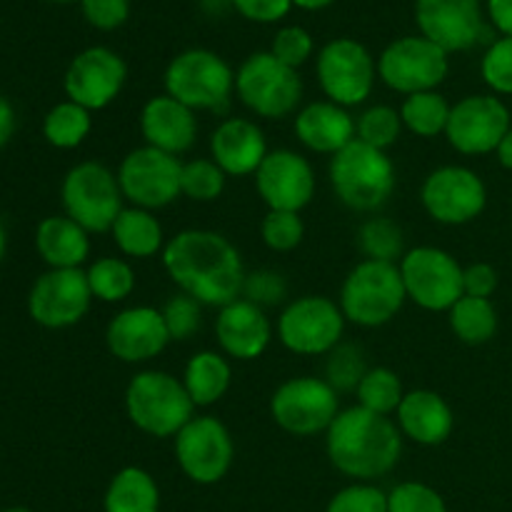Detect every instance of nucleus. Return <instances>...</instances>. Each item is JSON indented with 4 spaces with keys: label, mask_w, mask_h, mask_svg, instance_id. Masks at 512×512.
Instances as JSON below:
<instances>
[{
    "label": "nucleus",
    "mask_w": 512,
    "mask_h": 512,
    "mask_svg": "<svg viewBox=\"0 0 512 512\" xmlns=\"http://www.w3.org/2000/svg\"><path fill=\"white\" fill-rule=\"evenodd\" d=\"M355 130H358L360 143L370 145V148L388 150L403 135V118L400 110L390 108V105H373V108L363 110L355 118Z\"/></svg>",
    "instance_id": "obj_38"
},
{
    "label": "nucleus",
    "mask_w": 512,
    "mask_h": 512,
    "mask_svg": "<svg viewBox=\"0 0 512 512\" xmlns=\"http://www.w3.org/2000/svg\"><path fill=\"white\" fill-rule=\"evenodd\" d=\"M480 75L495 95H512V38H495L485 48Z\"/></svg>",
    "instance_id": "obj_42"
},
{
    "label": "nucleus",
    "mask_w": 512,
    "mask_h": 512,
    "mask_svg": "<svg viewBox=\"0 0 512 512\" xmlns=\"http://www.w3.org/2000/svg\"><path fill=\"white\" fill-rule=\"evenodd\" d=\"M500 285L498 270L490 263H473L463 268V293L470 298L490 300Z\"/></svg>",
    "instance_id": "obj_50"
},
{
    "label": "nucleus",
    "mask_w": 512,
    "mask_h": 512,
    "mask_svg": "<svg viewBox=\"0 0 512 512\" xmlns=\"http://www.w3.org/2000/svg\"><path fill=\"white\" fill-rule=\"evenodd\" d=\"M268 153L265 133L255 120L225 118L210 135V158L233 178L258 173Z\"/></svg>",
    "instance_id": "obj_25"
},
{
    "label": "nucleus",
    "mask_w": 512,
    "mask_h": 512,
    "mask_svg": "<svg viewBox=\"0 0 512 512\" xmlns=\"http://www.w3.org/2000/svg\"><path fill=\"white\" fill-rule=\"evenodd\" d=\"M85 23L95 30H118L130 18V0H78Z\"/></svg>",
    "instance_id": "obj_48"
},
{
    "label": "nucleus",
    "mask_w": 512,
    "mask_h": 512,
    "mask_svg": "<svg viewBox=\"0 0 512 512\" xmlns=\"http://www.w3.org/2000/svg\"><path fill=\"white\" fill-rule=\"evenodd\" d=\"M105 512H160V488L148 470L138 465L118 470L103 498Z\"/></svg>",
    "instance_id": "obj_31"
},
{
    "label": "nucleus",
    "mask_w": 512,
    "mask_h": 512,
    "mask_svg": "<svg viewBox=\"0 0 512 512\" xmlns=\"http://www.w3.org/2000/svg\"><path fill=\"white\" fill-rule=\"evenodd\" d=\"M35 248L53 270L80 268L90 255L88 230L68 215H50L35 230Z\"/></svg>",
    "instance_id": "obj_28"
},
{
    "label": "nucleus",
    "mask_w": 512,
    "mask_h": 512,
    "mask_svg": "<svg viewBox=\"0 0 512 512\" xmlns=\"http://www.w3.org/2000/svg\"><path fill=\"white\" fill-rule=\"evenodd\" d=\"M368 373L365 368L363 350L350 343H340L333 353H328V365H325V380L333 385L338 393L355 390L363 375Z\"/></svg>",
    "instance_id": "obj_41"
},
{
    "label": "nucleus",
    "mask_w": 512,
    "mask_h": 512,
    "mask_svg": "<svg viewBox=\"0 0 512 512\" xmlns=\"http://www.w3.org/2000/svg\"><path fill=\"white\" fill-rule=\"evenodd\" d=\"M235 95L258 118L283 120L300 110L303 78L270 50H260L248 55L235 70Z\"/></svg>",
    "instance_id": "obj_7"
},
{
    "label": "nucleus",
    "mask_w": 512,
    "mask_h": 512,
    "mask_svg": "<svg viewBox=\"0 0 512 512\" xmlns=\"http://www.w3.org/2000/svg\"><path fill=\"white\" fill-rule=\"evenodd\" d=\"M215 338L228 358L250 363L268 350L273 340V323L260 305L238 298L218 310Z\"/></svg>",
    "instance_id": "obj_23"
},
{
    "label": "nucleus",
    "mask_w": 512,
    "mask_h": 512,
    "mask_svg": "<svg viewBox=\"0 0 512 512\" xmlns=\"http://www.w3.org/2000/svg\"><path fill=\"white\" fill-rule=\"evenodd\" d=\"M65 215L88 233H110L118 215L123 213V193L118 175L103 163L85 160L68 170L60 185Z\"/></svg>",
    "instance_id": "obj_8"
},
{
    "label": "nucleus",
    "mask_w": 512,
    "mask_h": 512,
    "mask_svg": "<svg viewBox=\"0 0 512 512\" xmlns=\"http://www.w3.org/2000/svg\"><path fill=\"white\" fill-rule=\"evenodd\" d=\"M125 80H128V65H125L123 55L105 45H90L70 60L63 88L68 100L93 113V110H103L113 100H118L125 88Z\"/></svg>",
    "instance_id": "obj_19"
},
{
    "label": "nucleus",
    "mask_w": 512,
    "mask_h": 512,
    "mask_svg": "<svg viewBox=\"0 0 512 512\" xmlns=\"http://www.w3.org/2000/svg\"><path fill=\"white\" fill-rule=\"evenodd\" d=\"M113 235V243L118 245V250L128 258H153V255L163 253L165 248V235L163 225L155 218L153 210L143 208H123V213L118 215V220L110 228Z\"/></svg>",
    "instance_id": "obj_30"
},
{
    "label": "nucleus",
    "mask_w": 512,
    "mask_h": 512,
    "mask_svg": "<svg viewBox=\"0 0 512 512\" xmlns=\"http://www.w3.org/2000/svg\"><path fill=\"white\" fill-rule=\"evenodd\" d=\"M325 512H388V493L373 483H353L330 498Z\"/></svg>",
    "instance_id": "obj_46"
},
{
    "label": "nucleus",
    "mask_w": 512,
    "mask_h": 512,
    "mask_svg": "<svg viewBox=\"0 0 512 512\" xmlns=\"http://www.w3.org/2000/svg\"><path fill=\"white\" fill-rule=\"evenodd\" d=\"M485 18L498 30L500 38H512V0H488Z\"/></svg>",
    "instance_id": "obj_51"
},
{
    "label": "nucleus",
    "mask_w": 512,
    "mask_h": 512,
    "mask_svg": "<svg viewBox=\"0 0 512 512\" xmlns=\"http://www.w3.org/2000/svg\"><path fill=\"white\" fill-rule=\"evenodd\" d=\"M260 238L275 253H290L298 248L305 238V223L300 213L288 210H268L260 223Z\"/></svg>",
    "instance_id": "obj_40"
},
{
    "label": "nucleus",
    "mask_w": 512,
    "mask_h": 512,
    "mask_svg": "<svg viewBox=\"0 0 512 512\" xmlns=\"http://www.w3.org/2000/svg\"><path fill=\"white\" fill-rule=\"evenodd\" d=\"M170 343L163 313L150 305H135L115 315L105 330V345L120 363L140 365L158 358Z\"/></svg>",
    "instance_id": "obj_22"
},
{
    "label": "nucleus",
    "mask_w": 512,
    "mask_h": 512,
    "mask_svg": "<svg viewBox=\"0 0 512 512\" xmlns=\"http://www.w3.org/2000/svg\"><path fill=\"white\" fill-rule=\"evenodd\" d=\"M140 135L145 145L178 158L198 140V118L195 110L170 98L168 93L155 95L140 110Z\"/></svg>",
    "instance_id": "obj_24"
},
{
    "label": "nucleus",
    "mask_w": 512,
    "mask_h": 512,
    "mask_svg": "<svg viewBox=\"0 0 512 512\" xmlns=\"http://www.w3.org/2000/svg\"><path fill=\"white\" fill-rule=\"evenodd\" d=\"M85 273H88L93 298L103 300V303H123L135 290V273L128 260L123 258H110V255L100 258Z\"/></svg>",
    "instance_id": "obj_36"
},
{
    "label": "nucleus",
    "mask_w": 512,
    "mask_h": 512,
    "mask_svg": "<svg viewBox=\"0 0 512 512\" xmlns=\"http://www.w3.org/2000/svg\"><path fill=\"white\" fill-rule=\"evenodd\" d=\"M255 188L268 210L300 213L315 195V170L295 150H270L255 173Z\"/></svg>",
    "instance_id": "obj_21"
},
{
    "label": "nucleus",
    "mask_w": 512,
    "mask_h": 512,
    "mask_svg": "<svg viewBox=\"0 0 512 512\" xmlns=\"http://www.w3.org/2000/svg\"><path fill=\"white\" fill-rule=\"evenodd\" d=\"M270 53L285 63L288 68L298 70L300 65L308 63L315 53V40L303 25H285L278 33L273 35V43H270Z\"/></svg>",
    "instance_id": "obj_45"
},
{
    "label": "nucleus",
    "mask_w": 512,
    "mask_h": 512,
    "mask_svg": "<svg viewBox=\"0 0 512 512\" xmlns=\"http://www.w3.org/2000/svg\"><path fill=\"white\" fill-rule=\"evenodd\" d=\"M415 25L445 53H465L488 38L480 0H415Z\"/></svg>",
    "instance_id": "obj_17"
},
{
    "label": "nucleus",
    "mask_w": 512,
    "mask_h": 512,
    "mask_svg": "<svg viewBox=\"0 0 512 512\" xmlns=\"http://www.w3.org/2000/svg\"><path fill=\"white\" fill-rule=\"evenodd\" d=\"M450 70V55L423 35H403L383 48L378 58V78L400 95L438 90Z\"/></svg>",
    "instance_id": "obj_12"
},
{
    "label": "nucleus",
    "mask_w": 512,
    "mask_h": 512,
    "mask_svg": "<svg viewBox=\"0 0 512 512\" xmlns=\"http://www.w3.org/2000/svg\"><path fill=\"white\" fill-rule=\"evenodd\" d=\"M228 175L220 170L213 158H193L183 163L180 173V193L195 203H213L223 195Z\"/></svg>",
    "instance_id": "obj_39"
},
{
    "label": "nucleus",
    "mask_w": 512,
    "mask_h": 512,
    "mask_svg": "<svg viewBox=\"0 0 512 512\" xmlns=\"http://www.w3.org/2000/svg\"><path fill=\"white\" fill-rule=\"evenodd\" d=\"M398 428L403 438L435 448L453 435L455 415L448 400L435 390H410L398 408Z\"/></svg>",
    "instance_id": "obj_27"
},
{
    "label": "nucleus",
    "mask_w": 512,
    "mask_h": 512,
    "mask_svg": "<svg viewBox=\"0 0 512 512\" xmlns=\"http://www.w3.org/2000/svg\"><path fill=\"white\" fill-rule=\"evenodd\" d=\"M240 298L260 305L263 310L273 308V305H280L288 298V283H285L283 273H278V270H253V273L245 275L243 295H240Z\"/></svg>",
    "instance_id": "obj_47"
},
{
    "label": "nucleus",
    "mask_w": 512,
    "mask_h": 512,
    "mask_svg": "<svg viewBox=\"0 0 512 512\" xmlns=\"http://www.w3.org/2000/svg\"><path fill=\"white\" fill-rule=\"evenodd\" d=\"M160 313H163L170 340L183 343V340H190L195 333H198L200 320H203L200 318V315H203V305H200L195 298H190V295L178 293L163 305Z\"/></svg>",
    "instance_id": "obj_44"
},
{
    "label": "nucleus",
    "mask_w": 512,
    "mask_h": 512,
    "mask_svg": "<svg viewBox=\"0 0 512 512\" xmlns=\"http://www.w3.org/2000/svg\"><path fill=\"white\" fill-rule=\"evenodd\" d=\"M3 512H35V510H30V508H8V510H3Z\"/></svg>",
    "instance_id": "obj_57"
},
{
    "label": "nucleus",
    "mask_w": 512,
    "mask_h": 512,
    "mask_svg": "<svg viewBox=\"0 0 512 512\" xmlns=\"http://www.w3.org/2000/svg\"><path fill=\"white\" fill-rule=\"evenodd\" d=\"M388 512H448V503L430 485L408 480L388 493Z\"/></svg>",
    "instance_id": "obj_43"
},
{
    "label": "nucleus",
    "mask_w": 512,
    "mask_h": 512,
    "mask_svg": "<svg viewBox=\"0 0 512 512\" xmlns=\"http://www.w3.org/2000/svg\"><path fill=\"white\" fill-rule=\"evenodd\" d=\"M425 213L440 225H468L488 205V188L475 170L465 165L435 168L420 188Z\"/></svg>",
    "instance_id": "obj_16"
},
{
    "label": "nucleus",
    "mask_w": 512,
    "mask_h": 512,
    "mask_svg": "<svg viewBox=\"0 0 512 512\" xmlns=\"http://www.w3.org/2000/svg\"><path fill=\"white\" fill-rule=\"evenodd\" d=\"M340 413L338 390L325 378L300 375L278 385L270 398V415L275 425L295 438H313L328 433Z\"/></svg>",
    "instance_id": "obj_10"
},
{
    "label": "nucleus",
    "mask_w": 512,
    "mask_h": 512,
    "mask_svg": "<svg viewBox=\"0 0 512 512\" xmlns=\"http://www.w3.org/2000/svg\"><path fill=\"white\" fill-rule=\"evenodd\" d=\"M163 268L180 293L200 305L225 308L243 295L245 265L238 248L215 230H180L165 243Z\"/></svg>",
    "instance_id": "obj_1"
},
{
    "label": "nucleus",
    "mask_w": 512,
    "mask_h": 512,
    "mask_svg": "<svg viewBox=\"0 0 512 512\" xmlns=\"http://www.w3.org/2000/svg\"><path fill=\"white\" fill-rule=\"evenodd\" d=\"M355 395H358L360 408L390 418L393 413H398L400 403L405 398L403 380L390 368H368V373L363 375V380L355 388Z\"/></svg>",
    "instance_id": "obj_35"
},
{
    "label": "nucleus",
    "mask_w": 512,
    "mask_h": 512,
    "mask_svg": "<svg viewBox=\"0 0 512 512\" xmlns=\"http://www.w3.org/2000/svg\"><path fill=\"white\" fill-rule=\"evenodd\" d=\"M325 453L338 473L355 483H373L393 473L403 455V433L388 415L353 405L340 410L325 433Z\"/></svg>",
    "instance_id": "obj_2"
},
{
    "label": "nucleus",
    "mask_w": 512,
    "mask_h": 512,
    "mask_svg": "<svg viewBox=\"0 0 512 512\" xmlns=\"http://www.w3.org/2000/svg\"><path fill=\"white\" fill-rule=\"evenodd\" d=\"M200 3V10L208 15H213V18H218V15H225L228 10H233V0H198Z\"/></svg>",
    "instance_id": "obj_54"
},
{
    "label": "nucleus",
    "mask_w": 512,
    "mask_h": 512,
    "mask_svg": "<svg viewBox=\"0 0 512 512\" xmlns=\"http://www.w3.org/2000/svg\"><path fill=\"white\" fill-rule=\"evenodd\" d=\"M450 108L453 105L438 90H425V93L408 95L403 100V105H400L403 128L418 135V138H438L448 128Z\"/></svg>",
    "instance_id": "obj_33"
},
{
    "label": "nucleus",
    "mask_w": 512,
    "mask_h": 512,
    "mask_svg": "<svg viewBox=\"0 0 512 512\" xmlns=\"http://www.w3.org/2000/svg\"><path fill=\"white\" fill-rule=\"evenodd\" d=\"M293 0H233V10L250 23L273 25L288 18Z\"/></svg>",
    "instance_id": "obj_49"
},
{
    "label": "nucleus",
    "mask_w": 512,
    "mask_h": 512,
    "mask_svg": "<svg viewBox=\"0 0 512 512\" xmlns=\"http://www.w3.org/2000/svg\"><path fill=\"white\" fill-rule=\"evenodd\" d=\"M510 128V110L498 95H465L450 108L445 138L460 155H488Z\"/></svg>",
    "instance_id": "obj_18"
},
{
    "label": "nucleus",
    "mask_w": 512,
    "mask_h": 512,
    "mask_svg": "<svg viewBox=\"0 0 512 512\" xmlns=\"http://www.w3.org/2000/svg\"><path fill=\"white\" fill-rule=\"evenodd\" d=\"M13 133H15V110L13 105H10V100L0 95V148L13 138Z\"/></svg>",
    "instance_id": "obj_52"
},
{
    "label": "nucleus",
    "mask_w": 512,
    "mask_h": 512,
    "mask_svg": "<svg viewBox=\"0 0 512 512\" xmlns=\"http://www.w3.org/2000/svg\"><path fill=\"white\" fill-rule=\"evenodd\" d=\"M48 3H73V0H48Z\"/></svg>",
    "instance_id": "obj_58"
},
{
    "label": "nucleus",
    "mask_w": 512,
    "mask_h": 512,
    "mask_svg": "<svg viewBox=\"0 0 512 512\" xmlns=\"http://www.w3.org/2000/svg\"><path fill=\"white\" fill-rule=\"evenodd\" d=\"M408 293L398 263L360 260L340 288L338 305L345 320L360 328H380L398 318Z\"/></svg>",
    "instance_id": "obj_5"
},
{
    "label": "nucleus",
    "mask_w": 512,
    "mask_h": 512,
    "mask_svg": "<svg viewBox=\"0 0 512 512\" xmlns=\"http://www.w3.org/2000/svg\"><path fill=\"white\" fill-rule=\"evenodd\" d=\"M93 130V118L90 110L83 105L73 103V100H63V103L53 105L43 120V135L53 148L73 150L85 143V138Z\"/></svg>",
    "instance_id": "obj_34"
},
{
    "label": "nucleus",
    "mask_w": 512,
    "mask_h": 512,
    "mask_svg": "<svg viewBox=\"0 0 512 512\" xmlns=\"http://www.w3.org/2000/svg\"><path fill=\"white\" fill-rule=\"evenodd\" d=\"M408 300L430 313L450 310L463 298V268L443 248L420 245L408 250L398 263Z\"/></svg>",
    "instance_id": "obj_13"
},
{
    "label": "nucleus",
    "mask_w": 512,
    "mask_h": 512,
    "mask_svg": "<svg viewBox=\"0 0 512 512\" xmlns=\"http://www.w3.org/2000/svg\"><path fill=\"white\" fill-rule=\"evenodd\" d=\"M333 3H335V0H293L295 8L308 10V13H315V10H325V8H330Z\"/></svg>",
    "instance_id": "obj_55"
},
{
    "label": "nucleus",
    "mask_w": 512,
    "mask_h": 512,
    "mask_svg": "<svg viewBox=\"0 0 512 512\" xmlns=\"http://www.w3.org/2000/svg\"><path fill=\"white\" fill-rule=\"evenodd\" d=\"M395 163L385 150L353 140L330 158V185L345 208L355 213H375L395 193Z\"/></svg>",
    "instance_id": "obj_4"
},
{
    "label": "nucleus",
    "mask_w": 512,
    "mask_h": 512,
    "mask_svg": "<svg viewBox=\"0 0 512 512\" xmlns=\"http://www.w3.org/2000/svg\"><path fill=\"white\" fill-rule=\"evenodd\" d=\"M180 173H183V163L175 155L143 145V148L130 150L120 163V193L133 208H168L183 195L180 193Z\"/></svg>",
    "instance_id": "obj_14"
},
{
    "label": "nucleus",
    "mask_w": 512,
    "mask_h": 512,
    "mask_svg": "<svg viewBox=\"0 0 512 512\" xmlns=\"http://www.w3.org/2000/svg\"><path fill=\"white\" fill-rule=\"evenodd\" d=\"M345 315L333 298L303 295L283 308L278 318V338L290 353L315 358L328 355L343 343Z\"/></svg>",
    "instance_id": "obj_11"
},
{
    "label": "nucleus",
    "mask_w": 512,
    "mask_h": 512,
    "mask_svg": "<svg viewBox=\"0 0 512 512\" xmlns=\"http://www.w3.org/2000/svg\"><path fill=\"white\" fill-rule=\"evenodd\" d=\"M233 383V368L228 358L215 350H200L183 370V385L195 408H210L220 403Z\"/></svg>",
    "instance_id": "obj_29"
},
{
    "label": "nucleus",
    "mask_w": 512,
    "mask_h": 512,
    "mask_svg": "<svg viewBox=\"0 0 512 512\" xmlns=\"http://www.w3.org/2000/svg\"><path fill=\"white\" fill-rule=\"evenodd\" d=\"M495 155H498V163L503 165L505 170H512V128L508 130V133H505V138L500 140Z\"/></svg>",
    "instance_id": "obj_53"
},
{
    "label": "nucleus",
    "mask_w": 512,
    "mask_h": 512,
    "mask_svg": "<svg viewBox=\"0 0 512 512\" xmlns=\"http://www.w3.org/2000/svg\"><path fill=\"white\" fill-rule=\"evenodd\" d=\"M163 85L170 98L195 113H220L235 95V70L215 50L188 48L170 60Z\"/></svg>",
    "instance_id": "obj_6"
},
{
    "label": "nucleus",
    "mask_w": 512,
    "mask_h": 512,
    "mask_svg": "<svg viewBox=\"0 0 512 512\" xmlns=\"http://www.w3.org/2000/svg\"><path fill=\"white\" fill-rule=\"evenodd\" d=\"M315 75L330 103L355 108L373 95L378 60L360 40L333 38L318 50Z\"/></svg>",
    "instance_id": "obj_9"
},
{
    "label": "nucleus",
    "mask_w": 512,
    "mask_h": 512,
    "mask_svg": "<svg viewBox=\"0 0 512 512\" xmlns=\"http://www.w3.org/2000/svg\"><path fill=\"white\" fill-rule=\"evenodd\" d=\"M358 245L365 260H383V263H400L403 260L405 235L395 220L368 218L358 230Z\"/></svg>",
    "instance_id": "obj_37"
},
{
    "label": "nucleus",
    "mask_w": 512,
    "mask_h": 512,
    "mask_svg": "<svg viewBox=\"0 0 512 512\" xmlns=\"http://www.w3.org/2000/svg\"><path fill=\"white\" fill-rule=\"evenodd\" d=\"M173 440L178 468L195 485L220 483L233 468V435L213 415H195Z\"/></svg>",
    "instance_id": "obj_15"
},
{
    "label": "nucleus",
    "mask_w": 512,
    "mask_h": 512,
    "mask_svg": "<svg viewBox=\"0 0 512 512\" xmlns=\"http://www.w3.org/2000/svg\"><path fill=\"white\" fill-rule=\"evenodd\" d=\"M125 413L150 438H175L195 418L183 380L165 370H140L125 388Z\"/></svg>",
    "instance_id": "obj_3"
},
{
    "label": "nucleus",
    "mask_w": 512,
    "mask_h": 512,
    "mask_svg": "<svg viewBox=\"0 0 512 512\" xmlns=\"http://www.w3.org/2000/svg\"><path fill=\"white\" fill-rule=\"evenodd\" d=\"M5 248H8V235H5V228H3V223H0V260H3V255H5Z\"/></svg>",
    "instance_id": "obj_56"
},
{
    "label": "nucleus",
    "mask_w": 512,
    "mask_h": 512,
    "mask_svg": "<svg viewBox=\"0 0 512 512\" xmlns=\"http://www.w3.org/2000/svg\"><path fill=\"white\" fill-rule=\"evenodd\" d=\"M90 303H93V290L83 268H50L35 280L28 295L30 318L50 330L80 323L88 315Z\"/></svg>",
    "instance_id": "obj_20"
},
{
    "label": "nucleus",
    "mask_w": 512,
    "mask_h": 512,
    "mask_svg": "<svg viewBox=\"0 0 512 512\" xmlns=\"http://www.w3.org/2000/svg\"><path fill=\"white\" fill-rule=\"evenodd\" d=\"M293 128L295 138L305 148L320 155H330V158L348 148L353 140H358L353 115L348 113V108L330 103V100H315V103L303 105L295 113Z\"/></svg>",
    "instance_id": "obj_26"
},
{
    "label": "nucleus",
    "mask_w": 512,
    "mask_h": 512,
    "mask_svg": "<svg viewBox=\"0 0 512 512\" xmlns=\"http://www.w3.org/2000/svg\"><path fill=\"white\" fill-rule=\"evenodd\" d=\"M448 323L460 343L485 345L498 333V310H495L493 300L463 295L448 310Z\"/></svg>",
    "instance_id": "obj_32"
}]
</instances>
